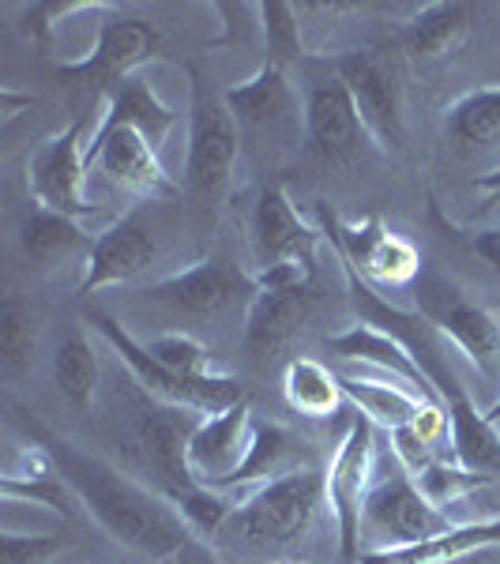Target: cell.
<instances>
[{
  "instance_id": "20",
  "label": "cell",
  "mask_w": 500,
  "mask_h": 564,
  "mask_svg": "<svg viewBox=\"0 0 500 564\" xmlns=\"http://www.w3.org/2000/svg\"><path fill=\"white\" fill-rule=\"evenodd\" d=\"M154 238L143 230L135 218H121V223L106 226L90 245L84 260V279H79V294H98L106 286H121L154 263Z\"/></svg>"
},
{
  "instance_id": "18",
  "label": "cell",
  "mask_w": 500,
  "mask_h": 564,
  "mask_svg": "<svg viewBox=\"0 0 500 564\" xmlns=\"http://www.w3.org/2000/svg\"><path fill=\"white\" fill-rule=\"evenodd\" d=\"M316 305V282L294 286H257V297L244 313V347L260 354L286 350L302 335Z\"/></svg>"
},
{
  "instance_id": "11",
  "label": "cell",
  "mask_w": 500,
  "mask_h": 564,
  "mask_svg": "<svg viewBox=\"0 0 500 564\" xmlns=\"http://www.w3.org/2000/svg\"><path fill=\"white\" fill-rule=\"evenodd\" d=\"M335 76L347 84L369 140L380 151L403 148V90L392 61L377 50H347L335 57Z\"/></svg>"
},
{
  "instance_id": "39",
  "label": "cell",
  "mask_w": 500,
  "mask_h": 564,
  "mask_svg": "<svg viewBox=\"0 0 500 564\" xmlns=\"http://www.w3.org/2000/svg\"><path fill=\"white\" fill-rule=\"evenodd\" d=\"M392 456L399 467L406 470V475H417V470H425L433 459H441L430 444L422 441V436L414 433V425H403V430H392Z\"/></svg>"
},
{
  "instance_id": "35",
  "label": "cell",
  "mask_w": 500,
  "mask_h": 564,
  "mask_svg": "<svg viewBox=\"0 0 500 564\" xmlns=\"http://www.w3.org/2000/svg\"><path fill=\"white\" fill-rule=\"evenodd\" d=\"M113 4L106 0H39L23 12V34L39 45L42 53L53 50V34L57 26L68 20V15H79V12H109Z\"/></svg>"
},
{
  "instance_id": "7",
  "label": "cell",
  "mask_w": 500,
  "mask_h": 564,
  "mask_svg": "<svg viewBox=\"0 0 500 564\" xmlns=\"http://www.w3.org/2000/svg\"><path fill=\"white\" fill-rule=\"evenodd\" d=\"M452 520L444 508L430 505L417 489V481L403 467H392V475L377 478L366 500V516H361V542L369 550H399V545L425 542L433 534L448 531Z\"/></svg>"
},
{
  "instance_id": "26",
  "label": "cell",
  "mask_w": 500,
  "mask_h": 564,
  "mask_svg": "<svg viewBox=\"0 0 500 564\" xmlns=\"http://www.w3.org/2000/svg\"><path fill=\"white\" fill-rule=\"evenodd\" d=\"M226 106H230L238 129L260 132V129H279L294 109V95H290L286 72L275 65H260V72L244 84L226 90Z\"/></svg>"
},
{
  "instance_id": "28",
  "label": "cell",
  "mask_w": 500,
  "mask_h": 564,
  "mask_svg": "<svg viewBox=\"0 0 500 564\" xmlns=\"http://www.w3.org/2000/svg\"><path fill=\"white\" fill-rule=\"evenodd\" d=\"M444 132L459 151L500 148V87H481L444 109Z\"/></svg>"
},
{
  "instance_id": "41",
  "label": "cell",
  "mask_w": 500,
  "mask_h": 564,
  "mask_svg": "<svg viewBox=\"0 0 500 564\" xmlns=\"http://www.w3.org/2000/svg\"><path fill=\"white\" fill-rule=\"evenodd\" d=\"M478 188H481V193H497V188H500V166L493 170V174L478 177Z\"/></svg>"
},
{
  "instance_id": "36",
  "label": "cell",
  "mask_w": 500,
  "mask_h": 564,
  "mask_svg": "<svg viewBox=\"0 0 500 564\" xmlns=\"http://www.w3.org/2000/svg\"><path fill=\"white\" fill-rule=\"evenodd\" d=\"M148 350L166 369L181 372V377H196V380L218 377V369H215V361H211V350H207L199 339H193V335H181V332L159 335L154 343H148Z\"/></svg>"
},
{
  "instance_id": "31",
  "label": "cell",
  "mask_w": 500,
  "mask_h": 564,
  "mask_svg": "<svg viewBox=\"0 0 500 564\" xmlns=\"http://www.w3.org/2000/svg\"><path fill=\"white\" fill-rule=\"evenodd\" d=\"M34 343H39L34 308L23 302L20 290H4V297H0V354H4V369L23 372L31 366Z\"/></svg>"
},
{
  "instance_id": "16",
  "label": "cell",
  "mask_w": 500,
  "mask_h": 564,
  "mask_svg": "<svg viewBox=\"0 0 500 564\" xmlns=\"http://www.w3.org/2000/svg\"><path fill=\"white\" fill-rule=\"evenodd\" d=\"M252 422H257V417H252L244 399L222 414L199 417L193 441H188V470H193L196 486L222 489L226 481L233 478V470L249 456Z\"/></svg>"
},
{
  "instance_id": "10",
  "label": "cell",
  "mask_w": 500,
  "mask_h": 564,
  "mask_svg": "<svg viewBox=\"0 0 500 564\" xmlns=\"http://www.w3.org/2000/svg\"><path fill=\"white\" fill-rule=\"evenodd\" d=\"M422 316L430 321L452 350L475 366L481 377L500 380V316L459 294L448 279L430 275L422 286Z\"/></svg>"
},
{
  "instance_id": "38",
  "label": "cell",
  "mask_w": 500,
  "mask_h": 564,
  "mask_svg": "<svg viewBox=\"0 0 500 564\" xmlns=\"http://www.w3.org/2000/svg\"><path fill=\"white\" fill-rule=\"evenodd\" d=\"M61 553L53 534H0V564H50Z\"/></svg>"
},
{
  "instance_id": "40",
  "label": "cell",
  "mask_w": 500,
  "mask_h": 564,
  "mask_svg": "<svg viewBox=\"0 0 500 564\" xmlns=\"http://www.w3.org/2000/svg\"><path fill=\"white\" fill-rule=\"evenodd\" d=\"M456 234L470 245L475 257H481L500 275V226H493V230H456Z\"/></svg>"
},
{
  "instance_id": "43",
  "label": "cell",
  "mask_w": 500,
  "mask_h": 564,
  "mask_svg": "<svg viewBox=\"0 0 500 564\" xmlns=\"http://www.w3.org/2000/svg\"><path fill=\"white\" fill-rule=\"evenodd\" d=\"M493 204H500V188H497V193H489V207H493Z\"/></svg>"
},
{
  "instance_id": "3",
  "label": "cell",
  "mask_w": 500,
  "mask_h": 564,
  "mask_svg": "<svg viewBox=\"0 0 500 564\" xmlns=\"http://www.w3.org/2000/svg\"><path fill=\"white\" fill-rule=\"evenodd\" d=\"M87 321L98 327V335L113 347L117 358L129 366L132 380L140 384L154 403L162 406H181V411H196V414H222L230 411L233 403H241L244 399V388L238 377H230V372H218V377H181V372L166 369L154 354L143 347V343H135L129 332H124L121 324L113 321V316L98 313V308H90Z\"/></svg>"
},
{
  "instance_id": "21",
  "label": "cell",
  "mask_w": 500,
  "mask_h": 564,
  "mask_svg": "<svg viewBox=\"0 0 500 564\" xmlns=\"http://www.w3.org/2000/svg\"><path fill=\"white\" fill-rule=\"evenodd\" d=\"M486 12L481 4L470 0H436V4L417 8L403 31L395 34V50L411 61H436L456 53L463 39L470 34L478 15Z\"/></svg>"
},
{
  "instance_id": "12",
  "label": "cell",
  "mask_w": 500,
  "mask_h": 564,
  "mask_svg": "<svg viewBox=\"0 0 500 564\" xmlns=\"http://www.w3.org/2000/svg\"><path fill=\"white\" fill-rule=\"evenodd\" d=\"M305 151L320 166H343L358 159L369 140L366 121L339 76L316 79L305 95Z\"/></svg>"
},
{
  "instance_id": "9",
  "label": "cell",
  "mask_w": 500,
  "mask_h": 564,
  "mask_svg": "<svg viewBox=\"0 0 500 564\" xmlns=\"http://www.w3.org/2000/svg\"><path fill=\"white\" fill-rule=\"evenodd\" d=\"M238 121L222 95L193 68V124H188V159L185 177L199 196H218L238 166Z\"/></svg>"
},
{
  "instance_id": "23",
  "label": "cell",
  "mask_w": 500,
  "mask_h": 564,
  "mask_svg": "<svg viewBox=\"0 0 500 564\" xmlns=\"http://www.w3.org/2000/svg\"><path fill=\"white\" fill-rule=\"evenodd\" d=\"M489 545H500V516L481 523H452L448 531L399 550H361L358 564H456Z\"/></svg>"
},
{
  "instance_id": "14",
  "label": "cell",
  "mask_w": 500,
  "mask_h": 564,
  "mask_svg": "<svg viewBox=\"0 0 500 564\" xmlns=\"http://www.w3.org/2000/svg\"><path fill=\"white\" fill-rule=\"evenodd\" d=\"M87 170H98L106 181L129 188L135 196H148V199L177 196V185L170 181L159 151L135 129L95 132V140L87 143Z\"/></svg>"
},
{
  "instance_id": "27",
  "label": "cell",
  "mask_w": 500,
  "mask_h": 564,
  "mask_svg": "<svg viewBox=\"0 0 500 564\" xmlns=\"http://www.w3.org/2000/svg\"><path fill=\"white\" fill-rule=\"evenodd\" d=\"M20 245L39 268H53V263H61V260H72L76 252H84V260H87L95 241H90V234H84V226H79L76 218L34 207V212H26L20 226Z\"/></svg>"
},
{
  "instance_id": "15",
  "label": "cell",
  "mask_w": 500,
  "mask_h": 564,
  "mask_svg": "<svg viewBox=\"0 0 500 564\" xmlns=\"http://www.w3.org/2000/svg\"><path fill=\"white\" fill-rule=\"evenodd\" d=\"M320 234V226H308L283 188H263L252 207V249H257L260 268L302 263V268L316 271Z\"/></svg>"
},
{
  "instance_id": "29",
  "label": "cell",
  "mask_w": 500,
  "mask_h": 564,
  "mask_svg": "<svg viewBox=\"0 0 500 564\" xmlns=\"http://www.w3.org/2000/svg\"><path fill=\"white\" fill-rule=\"evenodd\" d=\"M283 391L286 403L305 417H331L347 399L339 388V377L316 358H290L283 372Z\"/></svg>"
},
{
  "instance_id": "2",
  "label": "cell",
  "mask_w": 500,
  "mask_h": 564,
  "mask_svg": "<svg viewBox=\"0 0 500 564\" xmlns=\"http://www.w3.org/2000/svg\"><path fill=\"white\" fill-rule=\"evenodd\" d=\"M324 505V470H297V475L275 478L268 486L252 489L244 500H238V508H233L230 523L222 531H230L233 539L249 545H294L313 534Z\"/></svg>"
},
{
  "instance_id": "30",
  "label": "cell",
  "mask_w": 500,
  "mask_h": 564,
  "mask_svg": "<svg viewBox=\"0 0 500 564\" xmlns=\"http://www.w3.org/2000/svg\"><path fill=\"white\" fill-rule=\"evenodd\" d=\"M53 377L76 411H90L98 391V354L84 332H68L53 354Z\"/></svg>"
},
{
  "instance_id": "42",
  "label": "cell",
  "mask_w": 500,
  "mask_h": 564,
  "mask_svg": "<svg viewBox=\"0 0 500 564\" xmlns=\"http://www.w3.org/2000/svg\"><path fill=\"white\" fill-rule=\"evenodd\" d=\"M486 417H489V422H493V425H500V395H497V403L486 411Z\"/></svg>"
},
{
  "instance_id": "37",
  "label": "cell",
  "mask_w": 500,
  "mask_h": 564,
  "mask_svg": "<svg viewBox=\"0 0 500 564\" xmlns=\"http://www.w3.org/2000/svg\"><path fill=\"white\" fill-rule=\"evenodd\" d=\"M0 494H4L8 500H31V505H45V508H53V512H61V516H76V505H79V497L72 494V486L65 478H57V475L31 478V481L4 475V481H0Z\"/></svg>"
},
{
  "instance_id": "5",
  "label": "cell",
  "mask_w": 500,
  "mask_h": 564,
  "mask_svg": "<svg viewBox=\"0 0 500 564\" xmlns=\"http://www.w3.org/2000/svg\"><path fill=\"white\" fill-rule=\"evenodd\" d=\"M316 218H320V230L331 241L339 263L358 271L369 286H411L422 275V252L414 249L406 238L388 230L380 218H361V223H343L331 207L316 204Z\"/></svg>"
},
{
  "instance_id": "8",
  "label": "cell",
  "mask_w": 500,
  "mask_h": 564,
  "mask_svg": "<svg viewBox=\"0 0 500 564\" xmlns=\"http://www.w3.org/2000/svg\"><path fill=\"white\" fill-rule=\"evenodd\" d=\"M87 117H76L68 129L42 143L26 162V193L45 212L68 215L76 223L98 215V207L87 199V143H84Z\"/></svg>"
},
{
  "instance_id": "34",
  "label": "cell",
  "mask_w": 500,
  "mask_h": 564,
  "mask_svg": "<svg viewBox=\"0 0 500 564\" xmlns=\"http://www.w3.org/2000/svg\"><path fill=\"white\" fill-rule=\"evenodd\" d=\"M170 505L181 512V520L188 523V531L211 534L230 523L233 508H238V497L218 494V489H207V486H193V489H181V494H170Z\"/></svg>"
},
{
  "instance_id": "32",
  "label": "cell",
  "mask_w": 500,
  "mask_h": 564,
  "mask_svg": "<svg viewBox=\"0 0 500 564\" xmlns=\"http://www.w3.org/2000/svg\"><path fill=\"white\" fill-rule=\"evenodd\" d=\"M417 481V489H422V497L430 500L436 508H448V505H459V500H467L470 494H478V489L493 486L497 478L489 475H478V470H467L463 463L456 459H433L425 470H417L411 475Z\"/></svg>"
},
{
  "instance_id": "19",
  "label": "cell",
  "mask_w": 500,
  "mask_h": 564,
  "mask_svg": "<svg viewBox=\"0 0 500 564\" xmlns=\"http://www.w3.org/2000/svg\"><path fill=\"white\" fill-rule=\"evenodd\" d=\"M204 414L181 411V406H151L148 414L135 422V441L148 459V467L166 481V494H181L193 489L196 478L188 470V441Z\"/></svg>"
},
{
  "instance_id": "22",
  "label": "cell",
  "mask_w": 500,
  "mask_h": 564,
  "mask_svg": "<svg viewBox=\"0 0 500 564\" xmlns=\"http://www.w3.org/2000/svg\"><path fill=\"white\" fill-rule=\"evenodd\" d=\"M324 347L339 361H361V366H377L380 372H392V380H403V384H411L414 391H422L425 399L441 403L433 384L425 380L422 366L414 361V354L406 350L392 332H380V327H372V324H358L343 335H331Z\"/></svg>"
},
{
  "instance_id": "1",
  "label": "cell",
  "mask_w": 500,
  "mask_h": 564,
  "mask_svg": "<svg viewBox=\"0 0 500 564\" xmlns=\"http://www.w3.org/2000/svg\"><path fill=\"white\" fill-rule=\"evenodd\" d=\"M45 448L57 463L61 478L79 497V505L117 542H124L129 550L143 553L151 561H170L188 545V523L166 500L148 494L143 486L117 475L109 463L87 456V452H79L76 444L61 441V436H45Z\"/></svg>"
},
{
  "instance_id": "25",
  "label": "cell",
  "mask_w": 500,
  "mask_h": 564,
  "mask_svg": "<svg viewBox=\"0 0 500 564\" xmlns=\"http://www.w3.org/2000/svg\"><path fill=\"white\" fill-rule=\"evenodd\" d=\"M339 388L347 395L354 411H361L372 425H384L388 433L411 425L417 411L433 399H425L422 391H414L403 380H380V377H358V372H343Z\"/></svg>"
},
{
  "instance_id": "17",
  "label": "cell",
  "mask_w": 500,
  "mask_h": 564,
  "mask_svg": "<svg viewBox=\"0 0 500 564\" xmlns=\"http://www.w3.org/2000/svg\"><path fill=\"white\" fill-rule=\"evenodd\" d=\"M313 467H316V452L302 433L286 430V425H279V422H263V417H257V422H252L249 456H244V463L233 470V478L226 481L218 494L238 497L244 489L252 494V489L268 486V481L297 475V470H313Z\"/></svg>"
},
{
  "instance_id": "33",
  "label": "cell",
  "mask_w": 500,
  "mask_h": 564,
  "mask_svg": "<svg viewBox=\"0 0 500 564\" xmlns=\"http://www.w3.org/2000/svg\"><path fill=\"white\" fill-rule=\"evenodd\" d=\"M263 26V65L290 72V65L305 57L302 23H297V4H257Z\"/></svg>"
},
{
  "instance_id": "6",
  "label": "cell",
  "mask_w": 500,
  "mask_h": 564,
  "mask_svg": "<svg viewBox=\"0 0 500 564\" xmlns=\"http://www.w3.org/2000/svg\"><path fill=\"white\" fill-rule=\"evenodd\" d=\"M166 53V39L162 31L140 15H106L102 31H98V42L90 50V57L68 61V65H57V79L68 87H84V90H98V95H109L113 87H121L124 79H132L135 72L151 61H159Z\"/></svg>"
},
{
  "instance_id": "13",
  "label": "cell",
  "mask_w": 500,
  "mask_h": 564,
  "mask_svg": "<svg viewBox=\"0 0 500 564\" xmlns=\"http://www.w3.org/2000/svg\"><path fill=\"white\" fill-rule=\"evenodd\" d=\"M148 297L185 316H218L230 305L244 302V297L252 302L257 297V279L244 275L238 263L222 257H207L174 271V275L151 282Z\"/></svg>"
},
{
  "instance_id": "4",
  "label": "cell",
  "mask_w": 500,
  "mask_h": 564,
  "mask_svg": "<svg viewBox=\"0 0 500 564\" xmlns=\"http://www.w3.org/2000/svg\"><path fill=\"white\" fill-rule=\"evenodd\" d=\"M327 505H331L335 527H339V553L347 564L361 557V516H366L369 489L377 481V425L361 411L350 414L339 448L324 470Z\"/></svg>"
},
{
  "instance_id": "24",
  "label": "cell",
  "mask_w": 500,
  "mask_h": 564,
  "mask_svg": "<svg viewBox=\"0 0 500 564\" xmlns=\"http://www.w3.org/2000/svg\"><path fill=\"white\" fill-rule=\"evenodd\" d=\"M177 124V113L154 95V87L143 76L124 79L121 87H113L106 95V113L98 132H113V129H135L154 151L166 143L170 129Z\"/></svg>"
}]
</instances>
